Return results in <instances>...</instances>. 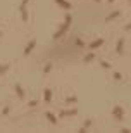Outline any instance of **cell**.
<instances>
[{
    "label": "cell",
    "instance_id": "14",
    "mask_svg": "<svg viewBox=\"0 0 131 133\" xmlns=\"http://www.w3.org/2000/svg\"><path fill=\"white\" fill-rule=\"evenodd\" d=\"M100 64H102V68H105V69H110V68H112V64L107 62V61H102Z\"/></svg>",
    "mask_w": 131,
    "mask_h": 133
},
{
    "label": "cell",
    "instance_id": "10",
    "mask_svg": "<svg viewBox=\"0 0 131 133\" xmlns=\"http://www.w3.org/2000/svg\"><path fill=\"white\" fill-rule=\"evenodd\" d=\"M47 118H48V121H50L52 124H57V118L52 114V112H47Z\"/></svg>",
    "mask_w": 131,
    "mask_h": 133
},
{
    "label": "cell",
    "instance_id": "11",
    "mask_svg": "<svg viewBox=\"0 0 131 133\" xmlns=\"http://www.w3.org/2000/svg\"><path fill=\"white\" fill-rule=\"evenodd\" d=\"M50 100H52V90L47 88L45 90V102H50Z\"/></svg>",
    "mask_w": 131,
    "mask_h": 133
},
{
    "label": "cell",
    "instance_id": "1",
    "mask_svg": "<svg viewBox=\"0 0 131 133\" xmlns=\"http://www.w3.org/2000/svg\"><path fill=\"white\" fill-rule=\"evenodd\" d=\"M71 21H73V16H71V14H67V16H66V21H64V24L60 26V29H59L57 33L54 35V38H55V40H57V38H60V36H62L64 33L69 29V26H71Z\"/></svg>",
    "mask_w": 131,
    "mask_h": 133
},
{
    "label": "cell",
    "instance_id": "20",
    "mask_svg": "<svg viewBox=\"0 0 131 133\" xmlns=\"http://www.w3.org/2000/svg\"><path fill=\"white\" fill-rule=\"evenodd\" d=\"M4 71H7V66H0V73H4Z\"/></svg>",
    "mask_w": 131,
    "mask_h": 133
},
{
    "label": "cell",
    "instance_id": "24",
    "mask_svg": "<svg viewBox=\"0 0 131 133\" xmlns=\"http://www.w3.org/2000/svg\"><path fill=\"white\" fill-rule=\"evenodd\" d=\"M129 2H131V0H129Z\"/></svg>",
    "mask_w": 131,
    "mask_h": 133
},
{
    "label": "cell",
    "instance_id": "18",
    "mask_svg": "<svg viewBox=\"0 0 131 133\" xmlns=\"http://www.w3.org/2000/svg\"><path fill=\"white\" fill-rule=\"evenodd\" d=\"M50 69H52V64H47V66H45V73H48Z\"/></svg>",
    "mask_w": 131,
    "mask_h": 133
},
{
    "label": "cell",
    "instance_id": "22",
    "mask_svg": "<svg viewBox=\"0 0 131 133\" xmlns=\"http://www.w3.org/2000/svg\"><path fill=\"white\" fill-rule=\"evenodd\" d=\"M95 2H100V0H95Z\"/></svg>",
    "mask_w": 131,
    "mask_h": 133
},
{
    "label": "cell",
    "instance_id": "9",
    "mask_svg": "<svg viewBox=\"0 0 131 133\" xmlns=\"http://www.w3.org/2000/svg\"><path fill=\"white\" fill-rule=\"evenodd\" d=\"M91 126V119H86L85 123H83V126L80 128V133H85L86 131V128H90Z\"/></svg>",
    "mask_w": 131,
    "mask_h": 133
},
{
    "label": "cell",
    "instance_id": "4",
    "mask_svg": "<svg viewBox=\"0 0 131 133\" xmlns=\"http://www.w3.org/2000/svg\"><path fill=\"white\" fill-rule=\"evenodd\" d=\"M116 52L117 54L124 52V36H121L119 40H117V43H116Z\"/></svg>",
    "mask_w": 131,
    "mask_h": 133
},
{
    "label": "cell",
    "instance_id": "8",
    "mask_svg": "<svg viewBox=\"0 0 131 133\" xmlns=\"http://www.w3.org/2000/svg\"><path fill=\"white\" fill-rule=\"evenodd\" d=\"M55 2H57V4L62 7V9H71V4H69L67 0H55Z\"/></svg>",
    "mask_w": 131,
    "mask_h": 133
},
{
    "label": "cell",
    "instance_id": "21",
    "mask_svg": "<svg viewBox=\"0 0 131 133\" xmlns=\"http://www.w3.org/2000/svg\"><path fill=\"white\" fill-rule=\"evenodd\" d=\"M107 2H109V4H112V2H114V0H107Z\"/></svg>",
    "mask_w": 131,
    "mask_h": 133
},
{
    "label": "cell",
    "instance_id": "3",
    "mask_svg": "<svg viewBox=\"0 0 131 133\" xmlns=\"http://www.w3.org/2000/svg\"><path fill=\"white\" fill-rule=\"evenodd\" d=\"M103 45V38H97V40H93L88 45V50H95V48H98V47H102Z\"/></svg>",
    "mask_w": 131,
    "mask_h": 133
},
{
    "label": "cell",
    "instance_id": "7",
    "mask_svg": "<svg viewBox=\"0 0 131 133\" xmlns=\"http://www.w3.org/2000/svg\"><path fill=\"white\" fill-rule=\"evenodd\" d=\"M121 16V12L119 11H114V12H110V14H109L107 18H105V21H107V23H110V21H112V19H116V18H119Z\"/></svg>",
    "mask_w": 131,
    "mask_h": 133
},
{
    "label": "cell",
    "instance_id": "5",
    "mask_svg": "<svg viewBox=\"0 0 131 133\" xmlns=\"http://www.w3.org/2000/svg\"><path fill=\"white\" fill-rule=\"evenodd\" d=\"M76 114H78L76 109H66V111H60L59 118H67V116H76Z\"/></svg>",
    "mask_w": 131,
    "mask_h": 133
},
{
    "label": "cell",
    "instance_id": "2",
    "mask_svg": "<svg viewBox=\"0 0 131 133\" xmlns=\"http://www.w3.org/2000/svg\"><path fill=\"white\" fill-rule=\"evenodd\" d=\"M112 114H114V118L117 121H123V119H124V109H123L121 105H116L114 109H112Z\"/></svg>",
    "mask_w": 131,
    "mask_h": 133
},
{
    "label": "cell",
    "instance_id": "6",
    "mask_svg": "<svg viewBox=\"0 0 131 133\" xmlns=\"http://www.w3.org/2000/svg\"><path fill=\"white\" fill-rule=\"evenodd\" d=\"M34 45H36V40L29 41V43H28V47L24 48V55H29V54H31V50H33V48H34Z\"/></svg>",
    "mask_w": 131,
    "mask_h": 133
},
{
    "label": "cell",
    "instance_id": "15",
    "mask_svg": "<svg viewBox=\"0 0 131 133\" xmlns=\"http://www.w3.org/2000/svg\"><path fill=\"white\" fill-rule=\"evenodd\" d=\"M16 90H17V95H19V97L23 98V97H24V92H23V88H19V87H16Z\"/></svg>",
    "mask_w": 131,
    "mask_h": 133
},
{
    "label": "cell",
    "instance_id": "23",
    "mask_svg": "<svg viewBox=\"0 0 131 133\" xmlns=\"http://www.w3.org/2000/svg\"><path fill=\"white\" fill-rule=\"evenodd\" d=\"M0 36H2V33H0Z\"/></svg>",
    "mask_w": 131,
    "mask_h": 133
},
{
    "label": "cell",
    "instance_id": "13",
    "mask_svg": "<svg viewBox=\"0 0 131 133\" xmlns=\"http://www.w3.org/2000/svg\"><path fill=\"white\" fill-rule=\"evenodd\" d=\"M66 102H67V104H76V102H78V97H67Z\"/></svg>",
    "mask_w": 131,
    "mask_h": 133
},
{
    "label": "cell",
    "instance_id": "19",
    "mask_svg": "<svg viewBox=\"0 0 131 133\" xmlns=\"http://www.w3.org/2000/svg\"><path fill=\"white\" fill-rule=\"evenodd\" d=\"M124 31H131V23H129V24H126V26H124Z\"/></svg>",
    "mask_w": 131,
    "mask_h": 133
},
{
    "label": "cell",
    "instance_id": "16",
    "mask_svg": "<svg viewBox=\"0 0 131 133\" xmlns=\"http://www.w3.org/2000/svg\"><path fill=\"white\" fill-rule=\"evenodd\" d=\"M114 80H123V74H121V73H114Z\"/></svg>",
    "mask_w": 131,
    "mask_h": 133
},
{
    "label": "cell",
    "instance_id": "12",
    "mask_svg": "<svg viewBox=\"0 0 131 133\" xmlns=\"http://www.w3.org/2000/svg\"><path fill=\"white\" fill-rule=\"evenodd\" d=\"M93 59H95V54L90 52V54H86V55H85V62H90V61H93Z\"/></svg>",
    "mask_w": 131,
    "mask_h": 133
},
{
    "label": "cell",
    "instance_id": "17",
    "mask_svg": "<svg viewBox=\"0 0 131 133\" xmlns=\"http://www.w3.org/2000/svg\"><path fill=\"white\" fill-rule=\"evenodd\" d=\"M129 131H131L129 128H121V133H129Z\"/></svg>",
    "mask_w": 131,
    "mask_h": 133
}]
</instances>
